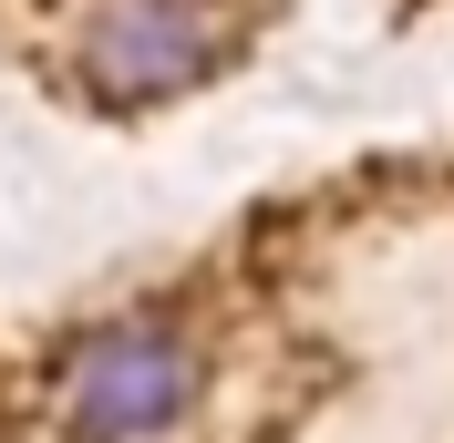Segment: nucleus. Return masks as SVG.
<instances>
[{"instance_id":"obj_1","label":"nucleus","mask_w":454,"mask_h":443,"mask_svg":"<svg viewBox=\"0 0 454 443\" xmlns=\"http://www.w3.org/2000/svg\"><path fill=\"white\" fill-rule=\"evenodd\" d=\"M197 413V351L166 320H104L62 361V423L83 443H166Z\"/></svg>"},{"instance_id":"obj_2","label":"nucleus","mask_w":454,"mask_h":443,"mask_svg":"<svg viewBox=\"0 0 454 443\" xmlns=\"http://www.w3.org/2000/svg\"><path fill=\"white\" fill-rule=\"evenodd\" d=\"M217 52H227L217 0H114L83 31V73L104 93H186V83H207Z\"/></svg>"}]
</instances>
